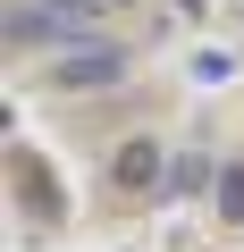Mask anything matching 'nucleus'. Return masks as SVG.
I'll use <instances>...</instances> for the list:
<instances>
[{
    "mask_svg": "<svg viewBox=\"0 0 244 252\" xmlns=\"http://www.w3.org/2000/svg\"><path fill=\"white\" fill-rule=\"evenodd\" d=\"M118 185H160V143L152 135H135L127 152H118Z\"/></svg>",
    "mask_w": 244,
    "mask_h": 252,
    "instance_id": "7ed1b4c3",
    "label": "nucleus"
},
{
    "mask_svg": "<svg viewBox=\"0 0 244 252\" xmlns=\"http://www.w3.org/2000/svg\"><path fill=\"white\" fill-rule=\"evenodd\" d=\"M210 210H219V219H236V227H244V168H236V160H227V168H219V177H210Z\"/></svg>",
    "mask_w": 244,
    "mask_h": 252,
    "instance_id": "20e7f679",
    "label": "nucleus"
},
{
    "mask_svg": "<svg viewBox=\"0 0 244 252\" xmlns=\"http://www.w3.org/2000/svg\"><path fill=\"white\" fill-rule=\"evenodd\" d=\"M59 9H68V17H93V9H101V0H59Z\"/></svg>",
    "mask_w": 244,
    "mask_h": 252,
    "instance_id": "39448f33",
    "label": "nucleus"
},
{
    "mask_svg": "<svg viewBox=\"0 0 244 252\" xmlns=\"http://www.w3.org/2000/svg\"><path fill=\"white\" fill-rule=\"evenodd\" d=\"M51 76H59L68 93H101V84H118V76H127V51H118V42H84V51H68Z\"/></svg>",
    "mask_w": 244,
    "mask_h": 252,
    "instance_id": "f257e3e1",
    "label": "nucleus"
},
{
    "mask_svg": "<svg viewBox=\"0 0 244 252\" xmlns=\"http://www.w3.org/2000/svg\"><path fill=\"white\" fill-rule=\"evenodd\" d=\"M84 17H68L59 0H34V9H9V42H68Z\"/></svg>",
    "mask_w": 244,
    "mask_h": 252,
    "instance_id": "f03ea898",
    "label": "nucleus"
}]
</instances>
